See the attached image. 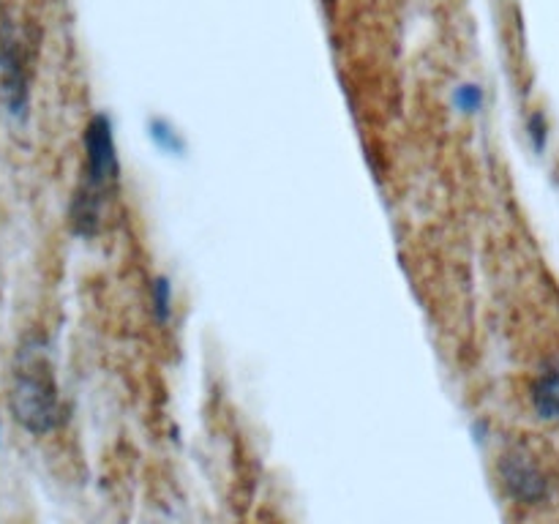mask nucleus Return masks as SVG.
<instances>
[{"mask_svg":"<svg viewBox=\"0 0 559 524\" xmlns=\"http://www.w3.org/2000/svg\"><path fill=\"white\" fill-rule=\"evenodd\" d=\"M456 104L462 109H467V112H473V109L480 104V91H475V87H462L456 96Z\"/></svg>","mask_w":559,"mask_h":524,"instance_id":"6e6552de","label":"nucleus"},{"mask_svg":"<svg viewBox=\"0 0 559 524\" xmlns=\"http://www.w3.org/2000/svg\"><path fill=\"white\" fill-rule=\"evenodd\" d=\"M533 407L538 418L559 420V355L540 369L533 382Z\"/></svg>","mask_w":559,"mask_h":524,"instance_id":"39448f33","label":"nucleus"},{"mask_svg":"<svg viewBox=\"0 0 559 524\" xmlns=\"http://www.w3.org/2000/svg\"><path fill=\"white\" fill-rule=\"evenodd\" d=\"M151 300L158 320H167L169 311H173V287H169L167 278H156V282L151 284Z\"/></svg>","mask_w":559,"mask_h":524,"instance_id":"423d86ee","label":"nucleus"},{"mask_svg":"<svg viewBox=\"0 0 559 524\" xmlns=\"http://www.w3.org/2000/svg\"><path fill=\"white\" fill-rule=\"evenodd\" d=\"M530 136H533L535 151H544V145H546V120H544V115H533V120H530Z\"/></svg>","mask_w":559,"mask_h":524,"instance_id":"0eeeda50","label":"nucleus"},{"mask_svg":"<svg viewBox=\"0 0 559 524\" xmlns=\"http://www.w3.org/2000/svg\"><path fill=\"white\" fill-rule=\"evenodd\" d=\"M33 41L14 20L0 22V107L14 120L27 118L31 107Z\"/></svg>","mask_w":559,"mask_h":524,"instance_id":"7ed1b4c3","label":"nucleus"},{"mask_svg":"<svg viewBox=\"0 0 559 524\" xmlns=\"http://www.w3.org/2000/svg\"><path fill=\"white\" fill-rule=\"evenodd\" d=\"M11 413L31 434H49L63 424L55 366L41 338H25L16 349L11 374Z\"/></svg>","mask_w":559,"mask_h":524,"instance_id":"f03ea898","label":"nucleus"},{"mask_svg":"<svg viewBox=\"0 0 559 524\" xmlns=\"http://www.w3.org/2000/svg\"><path fill=\"white\" fill-rule=\"evenodd\" d=\"M500 475L508 495L522 505H538L549 497V480L544 469L524 451H508L500 462Z\"/></svg>","mask_w":559,"mask_h":524,"instance_id":"20e7f679","label":"nucleus"},{"mask_svg":"<svg viewBox=\"0 0 559 524\" xmlns=\"http://www.w3.org/2000/svg\"><path fill=\"white\" fill-rule=\"evenodd\" d=\"M85 162H82V178L71 200V229L82 238H93L102 229L104 211L112 200L120 180L118 145H115L112 120L104 112L93 115L87 123L85 136Z\"/></svg>","mask_w":559,"mask_h":524,"instance_id":"f257e3e1","label":"nucleus"}]
</instances>
